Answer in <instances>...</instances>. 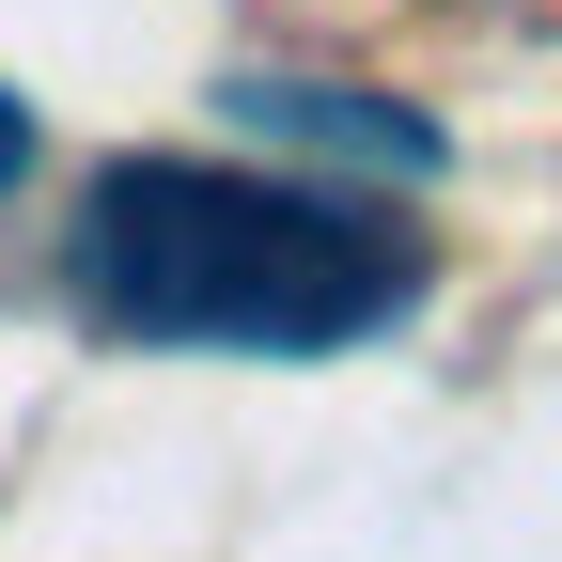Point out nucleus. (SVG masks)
Wrapping results in <instances>:
<instances>
[{"label": "nucleus", "mask_w": 562, "mask_h": 562, "mask_svg": "<svg viewBox=\"0 0 562 562\" xmlns=\"http://www.w3.org/2000/svg\"><path fill=\"white\" fill-rule=\"evenodd\" d=\"M422 297V250L344 188L220 172V157H110L79 203V313L125 344H235L328 360Z\"/></svg>", "instance_id": "f257e3e1"}, {"label": "nucleus", "mask_w": 562, "mask_h": 562, "mask_svg": "<svg viewBox=\"0 0 562 562\" xmlns=\"http://www.w3.org/2000/svg\"><path fill=\"white\" fill-rule=\"evenodd\" d=\"M32 172V110H16V79H0V188Z\"/></svg>", "instance_id": "f03ea898"}]
</instances>
